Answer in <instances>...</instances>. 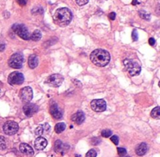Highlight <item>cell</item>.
Returning <instances> with one entry per match:
<instances>
[{"label":"cell","instance_id":"6da1fadb","mask_svg":"<svg viewBox=\"0 0 160 157\" xmlns=\"http://www.w3.org/2000/svg\"><path fill=\"white\" fill-rule=\"evenodd\" d=\"M73 18V14L68 8L58 9L53 15V20L56 25L60 27H66L69 25Z\"/></svg>","mask_w":160,"mask_h":157},{"label":"cell","instance_id":"7a4b0ae2","mask_svg":"<svg viewBox=\"0 0 160 157\" xmlns=\"http://www.w3.org/2000/svg\"><path fill=\"white\" fill-rule=\"evenodd\" d=\"M90 59L93 64L99 67L107 66L110 62V55L104 49H96L91 52Z\"/></svg>","mask_w":160,"mask_h":157},{"label":"cell","instance_id":"3957f363","mask_svg":"<svg viewBox=\"0 0 160 157\" xmlns=\"http://www.w3.org/2000/svg\"><path fill=\"white\" fill-rule=\"evenodd\" d=\"M123 64L124 66L125 69L127 71L130 75L131 76H136L139 75L141 72V66L138 62L133 61L131 59H124L123 62Z\"/></svg>","mask_w":160,"mask_h":157},{"label":"cell","instance_id":"277c9868","mask_svg":"<svg viewBox=\"0 0 160 157\" xmlns=\"http://www.w3.org/2000/svg\"><path fill=\"white\" fill-rule=\"evenodd\" d=\"M12 29L14 31L15 34L19 36L20 38L24 39V40H30L31 34H30L29 31L25 25L19 23L14 24Z\"/></svg>","mask_w":160,"mask_h":157},{"label":"cell","instance_id":"5b68a950","mask_svg":"<svg viewBox=\"0 0 160 157\" xmlns=\"http://www.w3.org/2000/svg\"><path fill=\"white\" fill-rule=\"evenodd\" d=\"M24 63V56L21 53H15L9 59V66L13 69H21Z\"/></svg>","mask_w":160,"mask_h":157},{"label":"cell","instance_id":"8992f818","mask_svg":"<svg viewBox=\"0 0 160 157\" xmlns=\"http://www.w3.org/2000/svg\"><path fill=\"white\" fill-rule=\"evenodd\" d=\"M2 129H3V132L6 135H13L18 132L19 125L16 122L13 121H7L4 124Z\"/></svg>","mask_w":160,"mask_h":157},{"label":"cell","instance_id":"52a82bcc","mask_svg":"<svg viewBox=\"0 0 160 157\" xmlns=\"http://www.w3.org/2000/svg\"><path fill=\"white\" fill-rule=\"evenodd\" d=\"M24 77L20 72H13L8 77L9 84L12 86L20 85L24 83Z\"/></svg>","mask_w":160,"mask_h":157},{"label":"cell","instance_id":"ba28073f","mask_svg":"<svg viewBox=\"0 0 160 157\" xmlns=\"http://www.w3.org/2000/svg\"><path fill=\"white\" fill-rule=\"evenodd\" d=\"M63 80H64V78L63 75H60V74H53L48 77L45 83L51 87H59L63 83Z\"/></svg>","mask_w":160,"mask_h":157},{"label":"cell","instance_id":"9c48e42d","mask_svg":"<svg viewBox=\"0 0 160 157\" xmlns=\"http://www.w3.org/2000/svg\"><path fill=\"white\" fill-rule=\"evenodd\" d=\"M91 108L96 112H103L106 109V102L103 99L93 100L91 102Z\"/></svg>","mask_w":160,"mask_h":157},{"label":"cell","instance_id":"30bf717a","mask_svg":"<svg viewBox=\"0 0 160 157\" xmlns=\"http://www.w3.org/2000/svg\"><path fill=\"white\" fill-rule=\"evenodd\" d=\"M33 91L32 89L30 87H26L21 89L20 91V98L22 101L25 103H28L32 100Z\"/></svg>","mask_w":160,"mask_h":157},{"label":"cell","instance_id":"8fae6325","mask_svg":"<svg viewBox=\"0 0 160 157\" xmlns=\"http://www.w3.org/2000/svg\"><path fill=\"white\" fill-rule=\"evenodd\" d=\"M38 111V107L34 104H27L23 108V111L28 117H32Z\"/></svg>","mask_w":160,"mask_h":157},{"label":"cell","instance_id":"7c38bea8","mask_svg":"<svg viewBox=\"0 0 160 157\" xmlns=\"http://www.w3.org/2000/svg\"><path fill=\"white\" fill-rule=\"evenodd\" d=\"M50 114L52 117L55 119H60L62 118V116H63V112H62L61 110L58 108L56 104H52L50 106Z\"/></svg>","mask_w":160,"mask_h":157},{"label":"cell","instance_id":"4fadbf2b","mask_svg":"<svg viewBox=\"0 0 160 157\" xmlns=\"http://www.w3.org/2000/svg\"><path fill=\"white\" fill-rule=\"evenodd\" d=\"M48 142L43 137H38L35 139L34 142V147L37 150H43L47 146Z\"/></svg>","mask_w":160,"mask_h":157},{"label":"cell","instance_id":"5bb4252c","mask_svg":"<svg viewBox=\"0 0 160 157\" xmlns=\"http://www.w3.org/2000/svg\"><path fill=\"white\" fill-rule=\"evenodd\" d=\"M20 150L23 154L28 155H32L34 154V150L27 143H21L20 145Z\"/></svg>","mask_w":160,"mask_h":157},{"label":"cell","instance_id":"9a60e30c","mask_svg":"<svg viewBox=\"0 0 160 157\" xmlns=\"http://www.w3.org/2000/svg\"><path fill=\"white\" fill-rule=\"evenodd\" d=\"M71 119L73 121L76 122L78 125H81L85 120V115H84V112H82V111H78V112H77L76 114H74L72 116Z\"/></svg>","mask_w":160,"mask_h":157},{"label":"cell","instance_id":"2e32d148","mask_svg":"<svg viewBox=\"0 0 160 157\" xmlns=\"http://www.w3.org/2000/svg\"><path fill=\"white\" fill-rule=\"evenodd\" d=\"M135 151L137 155H139V156L144 155L148 151V146L144 142L141 143V144H139L138 146H137Z\"/></svg>","mask_w":160,"mask_h":157},{"label":"cell","instance_id":"e0dca14e","mask_svg":"<svg viewBox=\"0 0 160 157\" xmlns=\"http://www.w3.org/2000/svg\"><path fill=\"white\" fill-rule=\"evenodd\" d=\"M38 65V58L36 55H30L28 59V66L31 69H35Z\"/></svg>","mask_w":160,"mask_h":157},{"label":"cell","instance_id":"ac0fdd59","mask_svg":"<svg viewBox=\"0 0 160 157\" xmlns=\"http://www.w3.org/2000/svg\"><path fill=\"white\" fill-rule=\"evenodd\" d=\"M55 150L56 152H61V153H64L65 150L66 148L65 147V145L60 140H57L55 143Z\"/></svg>","mask_w":160,"mask_h":157},{"label":"cell","instance_id":"d6986e66","mask_svg":"<svg viewBox=\"0 0 160 157\" xmlns=\"http://www.w3.org/2000/svg\"><path fill=\"white\" fill-rule=\"evenodd\" d=\"M50 126L48 124H45L44 125H40L35 130V134L38 135H42L45 131H49Z\"/></svg>","mask_w":160,"mask_h":157},{"label":"cell","instance_id":"ffe728a7","mask_svg":"<svg viewBox=\"0 0 160 157\" xmlns=\"http://www.w3.org/2000/svg\"><path fill=\"white\" fill-rule=\"evenodd\" d=\"M41 38H42V32L38 30H35L30 37V39L34 41H38L41 40Z\"/></svg>","mask_w":160,"mask_h":157},{"label":"cell","instance_id":"44dd1931","mask_svg":"<svg viewBox=\"0 0 160 157\" xmlns=\"http://www.w3.org/2000/svg\"><path fill=\"white\" fill-rule=\"evenodd\" d=\"M66 125L63 122H60V123L56 124V125L55 126V132L57 134H60L66 129Z\"/></svg>","mask_w":160,"mask_h":157},{"label":"cell","instance_id":"7402d4cb","mask_svg":"<svg viewBox=\"0 0 160 157\" xmlns=\"http://www.w3.org/2000/svg\"><path fill=\"white\" fill-rule=\"evenodd\" d=\"M151 116H152L153 118L158 120L160 119V108L159 107H156V108H154L153 110L151 112Z\"/></svg>","mask_w":160,"mask_h":157},{"label":"cell","instance_id":"603a6c76","mask_svg":"<svg viewBox=\"0 0 160 157\" xmlns=\"http://www.w3.org/2000/svg\"><path fill=\"white\" fill-rule=\"evenodd\" d=\"M7 148V142L6 138L0 136V150H5Z\"/></svg>","mask_w":160,"mask_h":157},{"label":"cell","instance_id":"cb8c5ba5","mask_svg":"<svg viewBox=\"0 0 160 157\" xmlns=\"http://www.w3.org/2000/svg\"><path fill=\"white\" fill-rule=\"evenodd\" d=\"M138 13H139V16H141L142 19H145V20H149V19H150V14L146 13L144 10H140V11L138 12Z\"/></svg>","mask_w":160,"mask_h":157},{"label":"cell","instance_id":"d4e9b609","mask_svg":"<svg viewBox=\"0 0 160 157\" xmlns=\"http://www.w3.org/2000/svg\"><path fill=\"white\" fill-rule=\"evenodd\" d=\"M102 135L104 138H109L112 135V131H110L109 129H104L103 131H102Z\"/></svg>","mask_w":160,"mask_h":157},{"label":"cell","instance_id":"484cf974","mask_svg":"<svg viewBox=\"0 0 160 157\" xmlns=\"http://www.w3.org/2000/svg\"><path fill=\"white\" fill-rule=\"evenodd\" d=\"M97 155V152L95 149H91L86 154V157H96Z\"/></svg>","mask_w":160,"mask_h":157},{"label":"cell","instance_id":"4316f807","mask_svg":"<svg viewBox=\"0 0 160 157\" xmlns=\"http://www.w3.org/2000/svg\"><path fill=\"white\" fill-rule=\"evenodd\" d=\"M77 2V4H78V6H84L86 5V4L88 2L89 0H75Z\"/></svg>","mask_w":160,"mask_h":157},{"label":"cell","instance_id":"83f0119b","mask_svg":"<svg viewBox=\"0 0 160 157\" xmlns=\"http://www.w3.org/2000/svg\"><path fill=\"white\" fill-rule=\"evenodd\" d=\"M117 151H118L119 155L123 156V155H125L127 153V150L124 148H117Z\"/></svg>","mask_w":160,"mask_h":157},{"label":"cell","instance_id":"f1b7e54d","mask_svg":"<svg viewBox=\"0 0 160 157\" xmlns=\"http://www.w3.org/2000/svg\"><path fill=\"white\" fill-rule=\"evenodd\" d=\"M132 39L134 41H137L138 40V32L136 30H134L132 32Z\"/></svg>","mask_w":160,"mask_h":157},{"label":"cell","instance_id":"f546056e","mask_svg":"<svg viewBox=\"0 0 160 157\" xmlns=\"http://www.w3.org/2000/svg\"><path fill=\"white\" fill-rule=\"evenodd\" d=\"M110 139H111V141L113 142L114 144L117 145V146L119 144V138H118V136H117V135H113Z\"/></svg>","mask_w":160,"mask_h":157},{"label":"cell","instance_id":"4dcf8cb0","mask_svg":"<svg viewBox=\"0 0 160 157\" xmlns=\"http://www.w3.org/2000/svg\"><path fill=\"white\" fill-rule=\"evenodd\" d=\"M16 2H18V4H19L20 6H25L27 4L28 0H16Z\"/></svg>","mask_w":160,"mask_h":157},{"label":"cell","instance_id":"1f68e13d","mask_svg":"<svg viewBox=\"0 0 160 157\" xmlns=\"http://www.w3.org/2000/svg\"><path fill=\"white\" fill-rule=\"evenodd\" d=\"M116 16H117V15H116L115 13H111L109 14V19H111V20H114V19H116Z\"/></svg>","mask_w":160,"mask_h":157},{"label":"cell","instance_id":"d6a6232c","mask_svg":"<svg viewBox=\"0 0 160 157\" xmlns=\"http://www.w3.org/2000/svg\"><path fill=\"white\" fill-rule=\"evenodd\" d=\"M149 45H151V46H153V45H155V40L153 38V37H151V38L149 39Z\"/></svg>","mask_w":160,"mask_h":157},{"label":"cell","instance_id":"836d02e7","mask_svg":"<svg viewBox=\"0 0 160 157\" xmlns=\"http://www.w3.org/2000/svg\"><path fill=\"white\" fill-rule=\"evenodd\" d=\"M4 49H5V45L0 44V51H2Z\"/></svg>","mask_w":160,"mask_h":157},{"label":"cell","instance_id":"e575fe53","mask_svg":"<svg viewBox=\"0 0 160 157\" xmlns=\"http://www.w3.org/2000/svg\"><path fill=\"white\" fill-rule=\"evenodd\" d=\"M138 3V1H137V0H133V1H132V5L135 6V5H137Z\"/></svg>","mask_w":160,"mask_h":157},{"label":"cell","instance_id":"d590c367","mask_svg":"<svg viewBox=\"0 0 160 157\" xmlns=\"http://www.w3.org/2000/svg\"><path fill=\"white\" fill-rule=\"evenodd\" d=\"M0 94H1V90H0Z\"/></svg>","mask_w":160,"mask_h":157},{"label":"cell","instance_id":"8d00e7d4","mask_svg":"<svg viewBox=\"0 0 160 157\" xmlns=\"http://www.w3.org/2000/svg\"><path fill=\"white\" fill-rule=\"evenodd\" d=\"M127 157H129V156H127Z\"/></svg>","mask_w":160,"mask_h":157}]
</instances>
